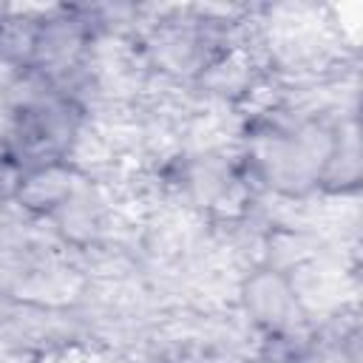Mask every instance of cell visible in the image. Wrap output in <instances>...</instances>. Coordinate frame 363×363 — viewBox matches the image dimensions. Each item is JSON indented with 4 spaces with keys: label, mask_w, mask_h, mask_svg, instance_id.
<instances>
[{
    "label": "cell",
    "mask_w": 363,
    "mask_h": 363,
    "mask_svg": "<svg viewBox=\"0 0 363 363\" xmlns=\"http://www.w3.org/2000/svg\"><path fill=\"white\" fill-rule=\"evenodd\" d=\"M227 309L252 337V343L303 332L318 320L301 292L295 272L258 258L247 261L233 275Z\"/></svg>",
    "instance_id": "6da1fadb"
}]
</instances>
